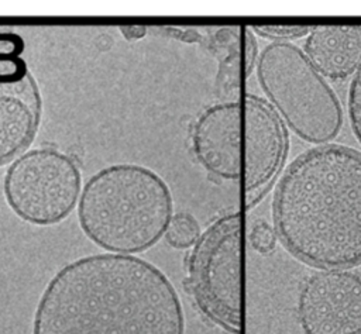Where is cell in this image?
<instances>
[{"instance_id": "obj_1", "label": "cell", "mask_w": 361, "mask_h": 334, "mask_svg": "<svg viewBox=\"0 0 361 334\" xmlns=\"http://www.w3.org/2000/svg\"><path fill=\"white\" fill-rule=\"evenodd\" d=\"M32 334H185L183 309L166 275L123 254L79 258L44 289Z\"/></svg>"}, {"instance_id": "obj_2", "label": "cell", "mask_w": 361, "mask_h": 334, "mask_svg": "<svg viewBox=\"0 0 361 334\" xmlns=\"http://www.w3.org/2000/svg\"><path fill=\"white\" fill-rule=\"evenodd\" d=\"M281 244L317 269L361 265V152L314 145L283 171L272 197Z\"/></svg>"}, {"instance_id": "obj_3", "label": "cell", "mask_w": 361, "mask_h": 334, "mask_svg": "<svg viewBox=\"0 0 361 334\" xmlns=\"http://www.w3.org/2000/svg\"><path fill=\"white\" fill-rule=\"evenodd\" d=\"M172 194L152 169L116 163L92 175L79 197L82 231L111 254H137L152 247L172 218Z\"/></svg>"}, {"instance_id": "obj_4", "label": "cell", "mask_w": 361, "mask_h": 334, "mask_svg": "<svg viewBox=\"0 0 361 334\" xmlns=\"http://www.w3.org/2000/svg\"><path fill=\"white\" fill-rule=\"evenodd\" d=\"M257 79L268 103L299 138L314 145L330 144L341 131V103L292 42H269L257 61Z\"/></svg>"}, {"instance_id": "obj_5", "label": "cell", "mask_w": 361, "mask_h": 334, "mask_svg": "<svg viewBox=\"0 0 361 334\" xmlns=\"http://www.w3.org/2000/svg\"><path fill=\"white\" fill-rule=\"evenodd\" d=\"M193 297L213 323L241 331V216L227 213L202 233L189 258Z\"/></svg>"}, {"instance_id": "obj_6", "label": "cell", "mask_w": 361, "mask_h": 334, "mask_svg": "<svg viewBox=\"0 0 361 334\" xmlns=\"http://www.w3.org/2000/svg\"><path fill=\"white\" fill-rule=\"evenodd\" d=\"M80 185V172L72 158L55 148H34L23 152L8 166L4 196L24 221L51 225L75 209Z\"/></svg>"}, {"instance_id": "obj_7", "label": "cell", "mask_w": 361, "mask_h": 334, "mask_svg": "<svg viewBox=\"0 0 361 334\" xmlns=\"http://www.w3.org/2000/svg\"><path fill=\"white\" fill-rule=\"evenodd\" d=\"M23 48L18 35L0 32V165L31 144L41 117L39 90L20 56Z\"/></svg>"}, {"instance_id": "obj_8", "label": "cell", "mask_w": 361, "mask_h": 334, "mask_svg": "<svg viewBox=\"0 0 361 334\" xmlns=\"http://www.w3.org/2000/svg\"><path fill=\"white\" fill-rule=\"evenodd\" d=\"M244 204L251 210L278 178L289 148L286 125L262 97L245 94L243 101Z\"/></svg>"}, {"instance_id": "obj_9", "label": "cell", "mask_w": 361, "mask_h": 334, "mask_svg": "<svg viewBox=\"0 0 361 334\" xmlns=\"http://www.w3.org/2000/svg\"><path fill=\"white\" fill-rule=\"evenodd\" d=\"M296 310L303 334H361V276L350 269L310 273Z\"/></svg>"}, {"instance_id": "obj_10", "label": "cell", "mask_w": 361, "mask_h": 334, "mask_svg": "<svg viewBox=\"0 0 361 334\" xmlns=\"http://www.w3.org/2000/svg\"><path fill=\"white\" fill-rule=\"evenodd\" d=\"M243 104L226 100L209 106L192 130V148L204 169L226 180L241 176Z\"/></svg>"}, {"instance_id": "obj_11", "label": "cell", "mask_w": 361, "mask_h": 334, "mask_svg": "<svg viewBox=\"0 0 361 334\" xmlns=\"http://www.w3.org/2000/svg\"><path fill=\"white\" fill-rule=\"evenodd\" d=\"M303 52L324 79L353 78L361 68V25H314Z\"/></svg>"}, {"instance_id": "obj_12", "label": "cell", "mask_w": 361, "mask_h": 334, "mask_svg": "<svg viewBox=\"0 0 361 334\" xmlns=\"http://www.w3.org/2000/svg\"><path fill=\"white\" fill-rule=\"evenodd\" d=\"M243 31L241 27H223L210 35L209 47L219 59L216 94L223 101L240 100V35Z\"/></svg>"}, {"instance_id": "obj_13", "label": "cell", "mask_w": 361, "mask_h": 334, "mask_svg": "<svg viewBox=\"0 0 361 334\" xmlns=\"http://www.w3.org/2000/svg\"><path fill=\"white\" fill-rule=\"evenodd\" d=\"M200 235L202 233L199 223L189 213H178L172 216L165 230L166 242L178 249H185L195 245Z\"/></svg>"}, {"instance_id": "obj_14", "label": "cell", "mask_w": 361, "mask_h": 334, "mask_svg": "<svg viewBox=\"0 0 361 334\" xmlns=\"http://www.w3.org/2000/svg\"><path fill=\"white\" fill-rule=\"evenodd\" d=\"M254 34L271 39L272 42H288L307 37L310 25H251Z\"/></svg>"}, {"instance_id": "obj_15", "label": "cell", "mask_w": 361, "mask_h": 334, "mask_svg": "<svg viewBox=\"0 0 361 334\" xmlns=\"http://www.w3.org/2000/svg\"><path fill=\"white\" fill-rule=\"evenodd\" d=\"M347 104L351 130L358 142L361 144V68L350 82Z\"/></svg>"}, {"instance_id": "obj_16", "label": "cell", "mask_w": 361, "mask_h": 334, "mask_svg": "<svg viewBox=\"0 0 361 334\" xmlns=\"http://www.w3.org/2000/svg\"><path fill=\"white\" fill-rule=\"evenodd\" d=\"M248 240L251 247L257 252L267 255L274 251L278 237L274 227L269 223H267L265 220H258L252 224Z\"/></svg>"}, {"instance_id": "obj_17", "label": "cell", "mask_w": 361, "mask_h": 334, "mask_svg": "<svg viewBox=\"0 0 361 334\" xmlns=\"http://www.w3.org/2000/svg\"><path fill=\"white\" fill-rule=\"evenodd\" d=\"M244 47H245V56H244V73L245 76H250L254 66H257L258 61V44L255 39V35L251 30V27L244 28Z\"/></svg>"}]
</instances>
